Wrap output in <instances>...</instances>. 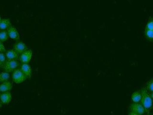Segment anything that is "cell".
<instances>
[{
    "instance_id": "obj_14",
    "label": "cell",
    "mask_w": 153,
    "mask_h": 115,
    "mask_svg": "<svg viewBox=\"0 0 153 115\" xmlns=\"http://www.w3.org/2000/svg\"><path fill=\"white\" fill-rule=\"evenodd\" d=\"M9 78L10 74L8 72L5 71L0 73V82L7 81Z\"/></svg>"
},
{
    "instance_id": "obj_3",
    "label": "cell",
    "mask_w": 153,
    "mask_h": 115,
    "mask_svg": "<svg viewBox=\"0 0 153 115\" xmlns=\"http://www.w3.org/2000/svg\"><path fill=\"white\" fill-rule=\"evenodd\" d=\"M19 65L17 60H7L4 64V69L8 72H11L16 69Z\"/></svg>"
},
{
    "instance_id": "obj_11",
    "label": "cell",
    "mask_w": 153,
    "mask_h": 115,
    "mask_svg": "<svg viewBox=\"0 0 153 115\" xmlns=\"http://www.w3.org/2000/svg\"><path fill=\"white\" fill-rule=\"evenodd\" d=\"M18 53L13 49L8 50L6 52L5 56L7 60H17L18 59Z\"/></svg>"
},
{
    "instance_id": "obj_18",
    "label": "cell",
    "mask_w": 153,
    "mask_h": 115,
    "mask_svg": "<svg viewBox=\"0 0 153 115\" xmlns=\"http://www.w3.org/2000/svg\"><path fill=\"white\" fill-rule=\"evenodd\" d=\"M6 56L3 52H0V66H4L6 61Z\"/></svg>"
},
{
    "instance_id": "obj_12",
    "label": "cell",
    "mask_w": 153,
    "mask_h": 115,
    "mask_svg": "<svg viewBox=\"0 0 153 115\" xmlns=\"http://www.w3.org/2000/svg\"><path fill=\"white\" fill-rule=\"evenodd\" d=\"M11 26V22L8 19H4L0 21V29L6 30Z\"/></svg>"
},
{
    "instance_id": "obj_4",
    "label": "cell",
    "mask_w": 153,
    "mask_h": 115,
    "mask_svg": "<svg viewBox=\"0 0 153 115\" xmlns=\"http://www.w3.org/2000/svg\"><path fill=\"white\" fill-rule=\"evenodd\" d=\"M130 108L131 112L135 113L139 115H142L144 114L146 110L142 105L138 103H134L131 104Z\"/></svg>"
},
{
    "instance_id": "obj_23",
    "label": "cell",
    "mask_w": 153,
    "mask_h": 115,
    "mask_svg": "<svg viewBox=\"0 0 153 115\" xmlns=\"http://www.w3.org/2000/svg\"><path fill=\"white\" fill-rule=\"evenodd\" d=\"M1 103L0 102V108H1Z\"/></svg>"
},
{
    "instance_id": "obj_9",
    "label": "cell",
    "mask_w": 153,
    "mask_h": 115,
    "mask_svg": "<svg viewBox=\"0 0 153 115\" xmlns=\"http://www.w3.org/2000/svg\"><path fill=\"white\" fill-rule=\"evenodd\" d=\"M20 69L27 77H31L32 76V69L28 64L23 63Z\"/></svg>"
},
{
    "instance_id": "obj_2",
    "label": "cell",
    "mask_w": 153,
    "mask_h": 115,
    "mask_svg": "<svg viewBox=\"0 0 153 115\" xmlns=\"http://www.w3.org/2000/svg\"><path fill=\"white\" fill-rule=\"evenodd\" d=\"M12 79L16 84H20L25 81L27 77L23 73L20 69H16L12 74Z\"/></svg>"
},
{
    "instance_id": "obj_24",
    "label": "cell",
    "mask_w": 153,
    "mask_h": 115,
    "mask_svg": "<svg viewBox=\"0 0 153 115\" xmlns=\"http://www.w3.org/2000/svg\"><path fill=\"white\" fill-rule=\"evenodd\" d=\"M1 21V16H0V21Z\"/></svg>"
},
{
    "instance_id": "obj_5",
    "label": "cell",
    "mask_w": 153,
    "mask_h": 115,
    "mask_svg": "<svg viewBox=\"0 0 153 115\" xmlns=\"http://www.w3.org/2000/svg\"><path fill=\"white\" fill-rule=\"evenodd\" d=\"M32 57V52L30 49L25 50L22 53L19 57L20 61L23 63H28L30 61Z\"/></svg>"
},
{
    "instance_id": "obj_15",
    "label": "cell",
    "mask_w": 153,
    "mask_h": 115,
    "mask_svg": "<svg viewBox=\"0 0 153 115\" xmlns=\"http://www.w3.org/2000/svg\"><path fill=\"white\" fill-rule=\"evenodd\" d=\"M145 36L147 40L153 41V31L145 29Z\"/></svg>"
},
{
    "instance_id": "obj_17",
    "label": "cell",
    "mask_w": 153,
    "mask_h": 115,
    "mask_svg": "<svg viewBox=\"0 0 153 115\" xmlns=\"http://www.w3.org/2000/svg\"><path fill=\"white\" fill-rule=\"evenodd\" d=\"M145 29L153 31V18H151L149 20L146 25Z\"/></svg>"
},
{
    "instance_id": "obj_21",
    "label": "cell",
    "mask_w": 153,
    "mask_h": 115,
    "mask_svg": "<svg viewBox=\"0 0 153 115\" xmlns=\"http://www.w3.org/2000/svg\"><path fill=\"white\" fill-rule=\"evenodd\" d=\"M139 115L138 114H136L135 113L133 112H131L130 113H129V115Z\"/></svg>"
},
{
    "instance_id": "obj_13",
    "label": "cell",
    "mask_w": 153,
    "mask_h": 115,
    "mask_svg": "<svg viewBox=\"0 0 153 115\" xmlns=\"http://www.w3.org/2000/svg\"><path fill=\"white\" fill-rule=\"evenodd\" d=\"M141 91H136L131 95V99L134 103H138L141 99Z\"/></svg>"
},
{
    "instance_id": "obj_22",
    "label": "cell",
    "mask_w": 153,
    "mask_h": 115,
    "mask_svg": "<svg viewBox=\"0 0 153 115\" xmlns=\"http://www.w3.org/2000/svg\"><path fill=\"white\" fill-rule=\"evenodd\" d=\"M151 97H152V100H153V92L152 93V94L151 95Z\"/></svg>"
},
{
    "instance_id": "obj_6",
    "label": "cell",
    "mask_w": 153,
    "mask_h": 115,
    "mask_svg": "<svg viewBox=\"0 0 153 115\" xmlns=\"http://www.w3.org/2000/svg\"><path fill=\"white\" fill-rule=\"evenodd\" d=\"M7 30L9 37L15 40H19L20 36L16 28L11 26Z\"/></svg>"
},
{
    "instance_id": "obj_19",
    "label": "cell",
    "mask_w": 153,
    "mask_h": 115,
    "mask_svg": "<svg viewBox=\"0 0 153 115\" xmlns=\"http://www.w3.org/2000/svg\"><path fill=\"white\" fill-rule=\"evenodd\" d=\"M146 88L147 90L153 92V79L148 81L146 84Z\"/></svg>"
},
{
    "instance_id": "obj_20",
    "label": "cell",
    "mask_w": 153,
    "mask_h": 115,
    "mask_svg": "<svg viewBox=\"0 0 153 115\" xmlns=\"http://www.w3.org/2000/svg\"><path fill=\"white\" fill-rule=\"evenodd\" d=\"M6 52L5 49L4 45L2 42L0 41V52Z\"/></svg>"
},
{
    "instance_id": "obj_16",
    "label": "cell",
    "mask_w": 153,
    "mask_h": 115,
    "mask_svg": "<svg viewBox=\"0 0 153 115\" xmlns=\"http://www.w3.org/2000/svg\"><path fill=\"white\" fill-rule=\"evenodd\" d=\"M8 33L6 31H0V41L4 42L8 39Z\"/></svg>"
},
{
    "instance_id": "obj_10",
    "label": "cell",
    "mask_w": 153,
    "mask_h": 115,
    "mask_svg": "<svg viewBox=\"0 0 153 115\" xmlns=\"http://www.w3.org/2000/svg\"><path fill=\"white\" fill-rule=\"evenodd\" d=\"M13 85L11 82L8 81H4L0 84V92H8L12 90Z\"/></svg>"
},
{
    "instance_id": "obj_8",
    "label": "cell",
    "mask_w": 153,
    "mask_h": 115,
    "mask_svg": "<svg viewBox=\"0 0 153 115\" xmlns=\"http://www.w3.org/2000/svg\"><path fill=\"white\" fill-rule=\"evenodd\" d=\"M0 100L1 103L4 104H8L12 100V95L11 93L4 92L0 95Z\"/></svg>"
},
{
    "instance_id": "obj_7",
    "label": "cell",
    "mask_w": 153,
    "mask_h": 115,
    "mask_svg": "<svg viewBox=\"0 0 153 115\" xmlns=\"http://www.w3.org/2000/svg\"><path fill=\"white\" fill-rule=\"evenodd\" d=\"M27 49V47L25 43L21 41L16 42L14 45V50L18 53H22Z\"/></svg>"
},
{
    "instance_id": "obj_1",
    "label": "cell",
    "mask_w": 153,
    "mask_h": 115,
    "mask_svg": "<svg viewBox=\"0 0 153 115\" xmlns=\"http://www.w3.org/2000/svg\"><path fill=\"white\" fill-rule=\"evenodd\" d=\"M141 104L145 108L146 111L149 110L152 107V100L151 96L149 93L147 92V91L146 89H143L141 91Z\"/></svg>"
}]
</instances>
